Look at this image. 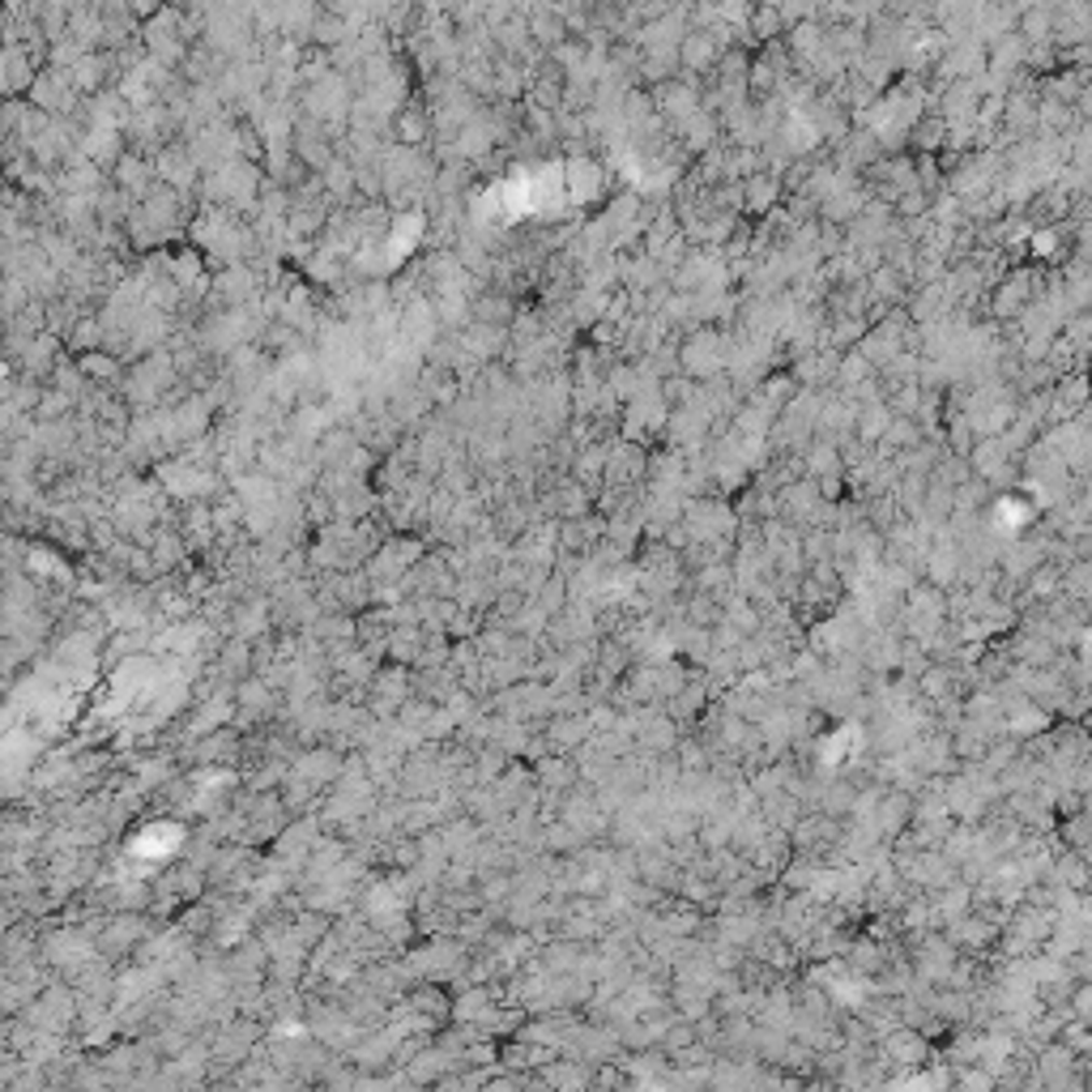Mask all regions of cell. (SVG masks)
Wrapping results in <instances>:
<instances>
[{"mask_svg":"<svg viewBox=\"0 0 1092 1092\" xmlns=\"http://www.w3.org/2000/svg\"><path fill=\"white\" fill-rule=\"evenodd\" d=\"M145 180H150L145 162H137V158H124V162H120V184H145Z\"/></svg>","mask_w":1092,"mask_h":1092,"instance_id":"obj_18","label":"cell"},{"mask_svg":"<svg viewBox=\"0 0 1092 1092\" xmlns=\"http://www.w3.org/2000/svg\"><path fill=\"white\" fill-rule=\"evenodd\" d=\"M722 56H726V30L722 34L718 30H687V39L679 43V69L687 82L718 73Z\"/></svg>","mask_w":1092,"mask_h":1092,"instance_id":"obj_1","label":"cell"},{"mask_svg":"<svg viewBox=\"0 0 1092 1092\" xmlns=\"http://www.w3.org/2000/svg\"><path fill=\"white\" fill-rule=\"evenodd\" d=\"M1037 295H1041L1037 273H1033V269H1011V273L994 286V295H990V312H994L998 321H1020Z\"/></svg>","mask_w":1092,"mask_h":1092,"instance_id":"obj_2","label":"cell"},{"mask_svg":"<svg viewBox=\"0 0 1092 1092\" xmlns=\"http://www.w3.org/2000/svg\"><path fill=\"white\" fill-rule=\"evenodd\" d=\"M1089 734H1092V718H1089Z\"/></svg>","mask_w":1092,"mask_h":1092,"instance_id":"obj_21","label":"cell"},{"mask_svg":"<svg viewBox=\"0 0 1092 1092\" xmlns=\"http://www.w3.org/2000/svg\"><path fill=\"white\" fill-rule=\"evenodd\" d=\"M1029 252H1033V256H1041V260L1059 256V227H1041V231H1033V236H1029Z\"/></svg>","mask_w":1092,"mask_h":1092,"instance_id":"obj_15","label":"cell"},{"mask_svg":"<svg viewBox=\"0 0 1092 1092\" xmlns=\"http://www.w3.org/2000/svg\"><path fill=\"white\" fill-rule=\"evenodd\" d=\"M969 888H961V883H952L944 896H939V913L948 918V922H956V918H965V909H969Z\"/></svg>","mask_w":1092,"mask_h":1092,"instance_id":"obj_14","label":"cell"},{"mask_svg":"<svg viewBox=\"0 0 1092 1092\" xmlns=\"http://www.w3.org/2000/svg\"><path fill=\"white\" fill-rule=\"evenodd\" d=\"M1041 1084H1080V1076H1076V1050L1072 1046H1050L1041 1054Z\"/></svg>","mask_w":1092,"mask_h":1092,"instance_id":"obj_6","label":"cell"},{"mask_svg":"<svg viewBox=\"0 0 1092 1092\" xmlns=\"http://www.w3.org/2000/svg\"><path fill=\"white\" fill-rule=\"evenodd\" d=\"M918 683H922V696H926V700H948V696H952V670H944V666L926 670Z\"/></svg>","mask_w":1092,"mask_h":1092,"instance_id":"obj_13","label":"cell"},{"mask_svg":"<svg viewBox=\"0 0 1092 1092\" xmlns=\"http://www.w3.org/2000/svg\"><path fill=\"white\" fill-rule=\"evenodd\" d=\"M397 132H401V141H423L427 137V116L414 108V112H401L397 116Z\"/></svg>","mask_w":1092,"mask_h":1092,"instance_id":"obj_17","label":"cell"},{"mask_svg":"<svg viewBox=\"0 0 1092 1092\" xmlns=\"http://www.w3.org/2000/svg\"><path fill=\"white\" fill-rule=\"evenodd\" d=\"M990 939H994V922H985V918H956L952 922V944L956 948H990Z\"/></svg>","mask_w":1092,"mask_h":1092,"instance_id":"obj_9","label":"cell"},{"mask_svg":"<svg viewBox=\"0 0 1092 1092\" xmlns=\"http://www.w3.org/2000/svg\"><path fill=\"white\" fill-rule=\"evenodd\" d=\"M1067 1007H1072V1016H1076L1080 1024H1092V981H1080V985L1072 990Z\"/></svg>","mask_w":1092,"mask_h":1092,"instance_id":"obj_16","label":"cell"},{"mask_svg":"<svg viewBox=\"0 0 1092 1092\" xmlns=\"http://www.w3.org/2000/svg\"><path fill=\"white\" fill-rule=\"evenodd\" d=\"M857 351H862L875 367H888L892 359H900V351H905V321L892 316V321L875 325L870 334H862V346H857Z\"/></svg>","mask_w":1092,"mask_h":1092,"instance_id":"obj_4","label":"cell"},{"mask_svg":"<svg viewBox=\"0 0 1092 1092\" xmlns=\"http://www.w3.org/2000/svg\"><path fill=\"white\" fill-rule=\"evenodd\" d=\"M909 137H913V150H922V154H935V150H944V145H948V120H944V116H926V120H913V124H909Z\"/></svg>","mask_w":1092,"mask_h":1092,"instance_id":"obj_8","label":"cell"},{"mask_svg":"<svg viewBox=\"0 0 1092 1092\" xmlns=\"http://www.w3.org/2000/svg\"><path fill=\"white\" fill-rule=\"evenodd\" d=\"M1007 729L1011 734H1037V729H1050V709H1041L1033 696L1020 700L1011 713H1007Z\"/></svg>","mask_w":1092,"mask_h":1092,"instance_id":"obj_7","label":"cell"},{"mask_svg":"<svg viewBox=\"0 0 1092 1092\" xmlns=\"http://www.w3.org/2000/svg\"><path fill=\"white\" fill-rule=\"evenodd\" d=\"M1089 355H1092V342H1089Z\"/></svg>","mask_w":1092,"mask_h":1092,"instance_id":"obj_22","label":"cell"},{"mask_svg":"<svg viewBox=\"0 0 1092 1092\" xmlns=\"http://www.w3.org/2000/svg\"><path fill=\"white\" fill-rule=\"evenodd\" d=\"M857 214H862V197H853V193H833L824 201V218L828 223H850Z\"/></svg>","mask_w":1092,"mask_h":1092,"instance_id":"obj_12","label":"cell"},{"mask_svg":"<svg viewBox=\"0 0 1092 1092\" xmlns=\"http://www.w3.org/2000/svg\"><path fill=\"white\" fill-rule=\"evenodd\" d=\"M69 77H73V86H77V90H99V86H103V77H108V69H103V60H99V56H82V60L69 69Z\"/></svg>","mask_w":1092,"mask_h":1092,"instance_id":"obj_11","label":"cell"},{"mask_svg":"<svg viewBox=\"0 0 1092 1092\" xmlns=\"http://www.w3.org/2000/svg\"><path fill=\"white\" fill-rule=\"evenodd\" d=\"M729 346L726 338H718V334H700V338H692L683 351H679V364L687 375H696V380H709V375H718V367L726 364Z\"/></svg>","mask_w":1092,"mask_h":1092,"instance_id":"obj_3","label":"cell"},{"mask_svg":"<svg viewBox=\"0 0 1092 1092\" xmlns=\"http://www.w3.org/2000/svg\"><path fill=\"white\" fill-rule=\"evenodd\" d=\"M883 1054H896V1063H922L926 1059V1041L905 1029V1033H892L883 1041Z\"/></svg>","mask_w":1092,"mask_h":1092,"instance_id":"obj_10","label":"cell"},{"mask_svg":"<svg viewBox=\"0 0 1092 1092\" xmlns=\"http://www.w3.org/2000/svg\"><path fill=\"white\" fill-rule=\"evenodd\" d=\"M86 371H103V380H112L120 367H116V359H86Z\"/></svg>","mask_w":1092,"mask_h":1092,"instance_id":"obj_19","label":"cell"},{"mask_svg":"<svg viewBox=\"0 0 1092 1092\" xmlns=\"http://www.w3.org/2000/svg\"><path fill=\"white\" fill-rule=\"evenodd\" d=\"M619 4H632V0H619Z\"/></svg>","mask_w":1092,"mask_h":1092,"instance_id":"obj_20","label":"cell"},{"mask_svg":"<svg viewBox=\"0 0 1092 1092\" xmlns=\"http://www.w3.org/2000/svg\"><path fill=\"white\" fill-rule=\"evenodd\" d=\"M742 201H747V210H751V214H768V210L781 201V180H777L772 171H755V175H747V184H742Z\"/></svg>","mask_w":1092,"mask_h":1092,"instance_id":"obj_5","label":"cell"}]
</instances>
